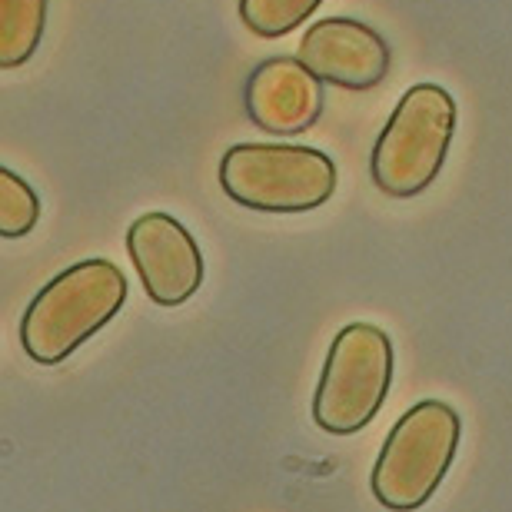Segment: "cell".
I'll return each mask as SVG.
<instances>
[{"mask_svg":"<svg viewBox=\"0 0 512 512\" xmlns=\"http://www.w3.org/2000/svg\"><path fill=\"white\" fill-rule=\"evenodd\" d=\"M393 340L373 323H350L333 336L320 383L313 393V419L330 436H353L370 426L393 386Z\"/></svg>","mask_w":512,"mask_h":512,"instance_id":"cell-5","label":"cell"},{"mask_svg":"<svg viewBox=\"0 0 512 512\" xmlns=\"http://www.w3.org/2000/svg\"><path fill=\"white\" fill-rule=\"evenodd\" d=\"M40 200L30 190L27 180H20L14 170H0V237L17 240L27 237L37 227Z\"/></svg>","mask_w":512,"mask_h":512,"instance_id":"cell-11","label":"cell"},{"mask_svg":"<svg viewBox=\"0 0 512 512\" xmlns=\"http://www.w3.org/2000/svg\"><path fill=\"white\" fill-rule=\"evenodd\" d=\"M456 133V100L439 84H416L399 97L373 143L370 177L386 197H419L439 177Z\"/></svg>","mask_w":512,"mask_h":512,"instance_id":"cell-2","label":"cell"},{"mask_svg":"<svg viewBox=\"0 0 512 512\" xmlns=\"http://www.w3.org/2000/svg\"><path fill=\"white\" fill-rule=\"evenodd\" d=\"M323 0H240V20L263 40L286 37L316 14Z\"/></svg>","mask_w":512,"mask_h":512,"instance_id":"cell-10","label":"cell"},{"mask_svg":"<svg viewBox=\"0 0 512 512\" xmlns=\"http://www.w3.org/2000/svg\"><path fill=\"white\" fill-rule=\"evenodd\" d=\"M127 303V276L117 263L90 256L54 276L20 320V346L34 363L57 366L100 333Z\"/></svg>","mask_w":512,"mask_h":512,"instance_id":"cell-1","label":"cell"},{"mask_svg":"<svg viewBox=\"0 0 512 512\" xmlns=\"http://www.w3.org/2000/svg\"><path fill=\"white\" fill-rule=\"evenodd\" d=\"M50 0H0V67H24L37 54Z\"/></svg>","mask_w":512,"mask_h":512,"instance_id":"cell-9","label":"cell"},{"mask_svg":"<svg viewBox=\"0 0 512 512\" xmlns=\"http://www.w3.org/2000/svg\"><path fill=\"white\" fill-rule=\"evenodd\" d=\"M459 413L443 399H423L389 429L376 456L370 486L383 509L409 512L426 506L459 449Z\"/></svg>","mask_w":512,"mask_h":512,"instance_id":"cell-3","label":"cell"},{"mask_svg":"<svg viewBox=\"0 0 512 512\" xmlns=\"http://www.w3.org/2000/svg\"><path fill=\"white\" fill-rule=\"evenodd\" d=\"M296 57L323 84L340 90H373L389 77L393 54L370 24L353 17H326L306 30Z\"/></svg>","mask_w":512,"mask_h":512,"instance_id":"cell-7","label":"cell"},{"mask_svg":"<svg viewBox=\"0 0 512 512\" xmlns=\"http://www.w3.org/2000/svg\"><path fill=\"white\" fill-rule=\"evenodd\" d=\"M127 253L143 293L157 306H180L203 286V253L170 213H143L127 230Z\"/></svg>","mask_w":512,"mask_h":512,"instance_id":"cell-6","label":"cell"},{"mask_svg":"<svg viewBox=\"0 0 512 512\" xmlns=\"http://www.w3.org/2000/svg\"><path fill=\"white\" fill-rule=\"evenodd\" d=\"M320 84L323 80L300 57H270L247 77L243 107L260 130L293 137L320 120L326 100Z\"/></svg>","mask_w":512,"mask_h":512,"instance_id":"cell-8","label":"cell"},{"mask_svg":"<svg viewBox=\"0 0 512 512\" xmlns=\"http://www.w3.org/2000/svg\"><path fill=\"white\" fill-rule=\"evenodd\" d=\"M223 193L256 213H310L336 190V163L316 147L237 143L220 160Z\"/></svg>","mask_w":512,"mask_h":512,"instance_id":"cell-4","label":"cell"}]
</instances>
